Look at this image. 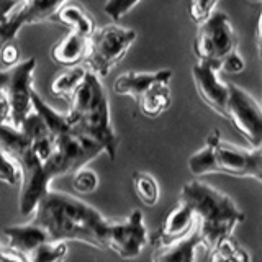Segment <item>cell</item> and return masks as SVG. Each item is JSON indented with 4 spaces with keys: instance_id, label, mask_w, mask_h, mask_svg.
I'll use <instances>...</instances> for the list:
<instances>
[{
    "instance_id": "8",
    "label": "cell",
    "mask_w": 262,
    "mask_h": 262,
    "mask_svg": "<svg viewBox=\"0 0 262 262\" xmlns=\"http://www.w3.org/2000/svg\"><path fill=\"white\" fill-rule=\"evenodd\" d=\"M135 39V30L115 23L95 28L87 39V51L84 56L87 71L100 79L106 77L115 66L126 56Z\"/></svg>"
},
{
    "instance_id": "10",
    "label": "cell",
    "mask_w": 262,
    "mask_h": 262,
    "mask_svg": "<svg viewBox=\"0 0 262 262\" xmlns=\"http://www.w3.org/2000/svg\"><path fill=\"white\" fill-rule=\"evenodd\" d=\"M36 69V59H28L16 62L12 68L0 71V92L5 94L12 106V123L18 128L25 117L33 110L31 108V94H33V72Z\"/></svg>"
},
{
    "instance_id": "28",
    "label": "cell",
    "mask_w": 262,
    "mask_h": 262,
    "mask_svg": "<svg viewBox=\"0 0 262 262\" xmlns=\"http://www.w3.org/2000/svg\"><path fill=\"white\" fill-rule=\"evenodd\" d=\"M246 68L243 56L237 53V49L226 54L223 59L220 61V72L223 74H241Z\"/></svg>"
},
{
    "instance_id": "34",
    "label": "cell",
    "mask_w": 262,
    "mask_h": 262,
    "mask_svg": "<svg viewBox=\"0 0 262 262\" xmlns=\"http://www.w3.org/2000/svg\"><path fill=\"white\" fill-rule=\"evenodd\" d=\"M0 262H8L7 260V252H5V248L2 244H0Z\"/></svg>"
},
{
    "instance_id": "5",
    "label": "cell",
    "mask_w": 262,
    "mask_h": 262,
    "mask_svg": "<svg viewBox=\"0 0 262 262\" xmlns=\"http://www.w3.org/2000/svg\"><path fill=\"white\" fill-rule=\"evenodd\" d=\"M188 169L195 177L208 174H226L239 179H254L262 182V149L260 147H239L221 138L215 129L207 141L188 158Z\"/></svg>"
},
{
    "instance_id": "22",
    "label": "cell",
    "mask_w": 262,
    "mask_h": 262,
    "mask_svg": "<svg viewBox=\"0 0 262 262\" xmlns=\"http://www.w3.org/2000/svg\"><path fill=\"white\" fill-rule=\"evenodd\" d=\"M131 184L138 200L146 207H154L159 202V184L151 174L143 170H136L131 176Z\"/></svg>"
},
{
    "instance_id": "27",
    "label": "cell",
    "mask_w": 262,
    "mask_h": 262,
    "mask_svg": "<svg viewBox=\"0 0 262 262\" xmlns=\"http://www.w3.org/2000/svg\"><path fill=\"white\" fill-rule=\"evenodd\" d=\"M0 182H5L7 185L20 184L18 169H16L13 161L4 151H0Z\"/></svg>"
},
{
    "instance_id": "32",
    "label": "cell",
    "mask_w": 262,
    "mask_h": 262,
    "mask_svg": "<svg viewBox=\"0 0 262 262\" xmlns=\"http://www.w3.org/2000/svg\"><path fill=\"white\" fill-rule=\"evenodd\" d=\"M20 2L18 0H0V23L7 21Z\"/></svg>"
},
{
    "instance_id": "26",
    "label": "cell",
    "mask_w": 262,
    "mask_h": 262,
    "mask_svg": "<svg viewBox=\"0 0 262 262\" xmlns=\"http://www.w3.org/2000/svg\"><path fill=\"white\" fill-rule=\"evenodd\" d=\"M139 2L141 0H106L103 5V12L112 21H118Z\"/></svg>"
},
{
    "instance_id": "3",
    "label": "cell",
    "mask_w": 262,
    "mask_h": 262,
    "mask_svg": "<svg viewBox=\"0 0 262 262\" xmlns=\"http://www.w3.org/2000/svg\"><path fill=\"white\" fill-rule=\"evenodd\" d=\"M179 199L190 207L200 236V246L205 249H211L221 239L233 236L234 228L244 220V213L231 196L202 180L187 182Z\"/></svg>"
},
{
    "instance_id": "2",
    "label": "cell",
    "mask_w": 262,
    "mask_h": 262,
    "mask_svg": "<svg viewBox=\"0 0 262 262\" xmlns=\"http://www.w3.org/2000/svg\"><path fill=\"white\" fill-rule=\"evenodd\" d=\"M69 100L71 106L66 113L69 125L77 133L100 144L110 161H115L120 141L112 125L110 103L102 79L87 71L84 80Z\"/></svg>"
},
{
    "instance_id": "4",
    "label": "cell",
    "mask_w": 262,
    "mask_h": 262,
    "mask_svg": "<svg viewBox=\"0 0 262 262\" xmlns=\"http://www.w3.org/2000/svg\"><path fill=\"white\" fill-rule=\"evenodd\" d=\"M31 108L45 120L54 138V154L48 164L49 177L53 180L59 176L74 174L103 152L100 144L77 133L66 120V115L48 105L35 90L31 94Z\"/></svg>"
},
{
    "instance_id": "30",
    "label": "cell",
    "mask_w": 262,
    "mask_h": 262,
    "mask_svg": "<svg viewBox=\"0 0 262 262\" xmlns=\"http://www.w3.org/2000/svg\"><path fill=\"white\" fill-rule=\"evenodd\" d=\"M20 56H21L20 48L13 39L5 43L2 46V49H0V61H2L4 66H7V68H12V66H15L16 62H20Z\"/></svg>"
},
{
    "instance_id": "16",
    "label": "cell",
    "mask_w": 262,
    "mask_h": 262,
    "mask_svg": "<svg viewBox=\"0 0 262 262\" xmlns=\"http://www.w3.org/2000/svg\"><path fill=\"white\" fill-rule=\"evenodd\" d=\"M200 246V236L196 228L190 234L172 244L156 248L151 262H195V252Z\"/></svg>"
},
{
    "instance_id": "24",
    "label": "cell",
    "mask_w": 262,
    "mask_h": 262,
    "mask_svg": "<svg viewBox=\"0 0 262 262\" xmlns=\"http://www.w3.org/2000/svg\"><path fill=\"white\" fill-rule=\"evenodd\" d=\"M97 187H98V176H97L95 170L80 167L79 170L74 172L72 188L77 193H82V195L92 193V192L97 190Z\"/></svg>"
},
{
    "instance_id": "23",
    "label": "cell",
    "mask_w": 262,
    "mask_h": 262,
    "mask_svg": "<svg viewBox=\"0 0 262 262\" xmlns=\"http://www.w3.org/2000/svg\"><path fill=\"white\" fill-rule=\"evenodd\" d=\"M66 256H68L66 241H45L21 259L23 262H62Z\"/></svg>"
},
{
    "instance_id": "6",
    "label": "cell",
    "mask_w": 262,
    "mask_h": 262,
    "mask_svg": "<svg viewBox=\"0 0 262 262\" xmlns=\"http://www.w3.org/2000/svg\"><path fill=\"white\" fill-rule=\"evenodd\" d=\"M0 151H4L18 169L20 195L18 208L21 216H30L36 203L48 190L51 180L46 176L43 164L31 151L30 139L20 128L0 125Z\"/></svg>"
},
{
    "instance_id": "7",
    "label": "cell",
    "mask_w": 262,
    "mask_h": 262,
    "mask_svg": "<svg viewBox=\"0 0 262 262\" xmlns=\"http://www.w3.org/2000/svg\"><path fill=\"white\" fill-rule=\"evenodd\" d=\"M172 71L158 72H123L113 80V90L118 95L133 97L138 110L147 118H158L170 105Z\"/></svg>"
},
{
    "instance_id": "35",
    "label": "cell",
    "mask_w": 262,
    "mask_h": 262,
    "mask_svg": "<svg viewBox=\"0 0 262 262\" xmlns=\"http://www.w3.org/2000/svg\"><path fill=\"white\" fill-rule=\"evenodd\" d=\"M251 2H260V0H251Z\"/></svg>"
},
{
    "instance_id": "19",
    "label": "cell",
    "mask_w": 262,
    "mask_h": 262,
    "mask_svg": "<svg viewBox=\"0 0 262 262\" xmlns=\"http://www.w3.org/2000/svg\"><path fill=\"white\" fill-rule=\"evenodd\" d=\"M53 18L66 25V27H69V31H74L85 38H89L95 30L94 16L85 8H82L80 5L76 4H62Z\"/></svg>"
},
{
    "instance_id": "1",
    "label": "cell",
    "mask_w": 262,
    "mask_h": 262,
    "mask_svg": "<svg viewBox=\"0 0 262 262\" xmlns=\"http://www.w3.org/2000/svg\"><path fill=\"white\" fill-rule=\"evenodd\" d=\"M28 218L43 229L49 241H77L100 251L108 248L112 220L77 196L49 188Z\"/></svg>"
},
{
    "instance_id": "11",
    "label": "cell",
    "mask_w": 262,
    "mask_h": 262,
    "mask_svg": "<svg viewBox=\"0 0 262 262\" xmlns=\"http://www.w3.org/2000/svg\"><path fill=\"white\" fill-rule=\"evenodd\" d=\"M225 118L231 121L249 147H260L262 144V108L259 102L244 89L228 84V102Z\"/></svg>"
},
{
    "instance_id": "9",
    "label": "cell",
    "mask_w": 262,
    "mask_h": 262,
    "mask_svg": "<svg viewBox=\"0 0 262 262\" xmlns=\"http://www.w3.org/2000/svg\"><path fill=\"white\" fill-rule=\"evenodd\" d=\"M237 48V35L225 12L215 10L199 25L193 41V54L199 61L220 62Z\"/></svg>"
},
{
    "instance_id": "33",
    "label": "cell",
    "mask_w": 262,
    "mask_h": 262,
    "mask_svg": "<svg viewBox=\"0 0 262 262\" xmlns=\"http://www.w3.org/2000/svg\"><path fill=\"white\" fill-rule=\"evenodd\" d=\"M256 46H257V51L260 54V16L257 18V27H256Z\"/></svg>"
},
{
    "instance_id": "21",
    "label": "cell",
    "mask_w": 262,
    "mask_h": 262,
    "mask_svg": "<svg viewBox=\"0 0 262 262\" xmlns=\"http://www.w3.org/2000/svg\"><path fill=\"white\" fill-rule=\"evenodd\" d=\"M207 262H251V256L233 236H229L208 249Z\"/></svg>"
},
{
    "instance_id": "25",
    "label": "cell",
    "mask_w": 262,
    "mask_h": 262,
    "mask_svg": "<svg viewBox=\"0 0 262 262\" xmlns=\"http://www.w3.org/2000/svg\"><path fill=\"white\" fill-rule=\"evenodd\" d=\"M220 0H190L188 5V15L195 25H200L205 21L208 16L215 12V8L218 5Z\"/></svg>"
},
{
    "instance_id": "18",
    "label": "cell",
    "mask_w": 262,
    "mask_h": 262,
    "mask_svg": "<svg viewBox=\"0 0 262 262\" xmlns=\"http://www.w3.org/2000/svg\"><path fill=\"white\" fill-rule=\"evenodd\" d=\"M66 2L68 0H21L13 10V15L21 21L23 27H27V25L51 20Z\"/></svg>"
},
{
    "instance_id": "29",
    "label": "cell",
    "mask_w": 262,
    "mask_h": 262,
    "mask_svg": "<svg viewBox=\"0 0 262 262\" xmlns=\"http://www.w3.org/2000/svg\"><path fill=\"white\" fill-rule=\"evenodd\" d=\"M21 28H23L21 21L16 18L13 13L10 15V18H8L7 21L0 23V49H2V46L5 43H8V41L15 39L16 33H18Z\"/></svg>"
},
{
    "instance_id": "15",
    "label": "cell",
    "mask_w": 262,
    "mask_h": 262,
    "mask_svg": "<svg viewBox=\"0 0 262 262\" xmlns=\"http://www.w3.org/2000/svg\"><path fill=\"white\" fill-rule=\"evenodd\" d=\"M2 234L5 237V248L20 257L27 256L31 249H35L41 243L49 241L48 234L31 221L25 225L7 226L2 229Z\"/></svg>"
},
{
    "instance_id": "17",
    "label": "cell",
    "mask_w": 262,
    "mask_h": 262,
    "mask_svg": "<svg viewBox=\"0 0 262 262\" xmlns=\"http://www.w3.org/2000/svg\"><path fill=\"white\" fill-rule=\"evenodd\" d=\"M87 39L85 36L77 35V33L69 31L68 35L62 36L51 49V57L64 68L77 66L84 61V56L87 51Z\"/></svg>"
},
{
    "instance_id": "13",
    "label": "cell",
    "mask_w": 262,
    "mask_h": 262,
    "mask_svg": "<svg viewBox=\"0 0 262 262\" xmlns=\"http://www.w3.org/2000/svg\"><path fill=\"white\" fill-rule=\"evenodd\" d=\"M192 79L205 105L225 117L228 102V84L220 79V62L196 61L192 68Z\"/></svg>"
},
{
    "instance_id": "31",
    "label": "cell",
    "mask_w": 262,
    "mask_h": 262,
    "mask_svg": "<svg viewBox=\"0 0 262 262\" xmlns=\"http://www.w3.org/2000/svg\"><path fill=\"white\" fill-rule=\"evenodd\" d=\"M12 123V106L5 94L0 92V125H10Z\"/></svg>"
},
{
    "instance_id": "14",
    "label": "cell",
    "mask_w": 262,
    "mask_h": 262,
    "mask_svg": "<svg viewBox=\"0 0 262 262\" xmlns=\"http://www.w3.org/2000/svg\"><path fill=\"white\" fill-rule=\"evenodd\" d=\"M196 228L195 216L190 207L184 200H177V203L169 210L164 216L159 231L152 237L154 248H162V246L172 244L179 239H182L187 234H190Z\"/></svg>"
},
{
    "instance_id": "20",
    "label": "cell",
    "mask_w": 262,
    "mask_h": 262,
    "mask_svg": "<svg viewBox=\"0 0 262 262\" xmlns=\"http://www.w3.org/2000/svg\"><path fill=\"white\" fill-rule=\"evenodd\" d=\"M87 74V68L84 66H71V68H66V71H62L59 76L54 77L51 82V94L54 97H59V98H66L69 100L72 97V94L76 92V89L80 85V82L84 80Z\"/></svg>"
},
{
    "instance_id": "12",
    "label": "cell",
    "mask_w": 262,
    "mask_h": 262,
    "mask_svg": "<svg viewBox=\"0 0 262 262\" xmlns=\"http://www.w3.org/2000/svg\"><path fill=\"white\" fill-rule=\"evenodd\" d=\"M147 243V229L144 225L143 213L135 210L129 216L120 221H112L108 248L118 257L131 260L143 252Z\"/></svg>"
}]
</instances>
